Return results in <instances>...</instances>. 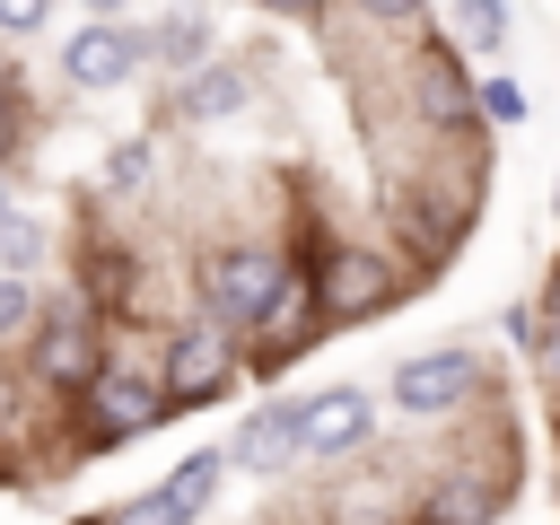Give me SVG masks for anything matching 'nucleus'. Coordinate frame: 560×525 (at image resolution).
I'll return each instance as SVG.
<instances>
[{
	"label": "nucleus",
	"instance_id": "f257e3e1",
	"mask_svg": "<svg viewBox=\"0 0 560 525\" xmlns=\"http://www.w3.org/2000/svg\"><path fill=\"white\" fill-rule=\"evenodd\" d=\"M158 420H166V385H158V368L105 350L96 376L79 385V429H88V446H131V438L158 429Z\"/></svg>",
	"mask_w": 560,
	"mask_h": 525
},
{
	"label": "nucleus",
	"instance_id": "f03ea898",
	"mask_svg": "<svg viewBox=\"0 0 560 525\" xmlns=\"http://www.w3.org/2000/svg\"><path fill=\"white\" fill-rule=\"evenodd\" d=\"M158 385H166V411H201V402H219V394L236 385V332L210 324V315L175 324V332H166V359H158Z\"/></svg>",
	"mask_w": 560,
	"mask_h": 525
},
{
	"label": "nucleus",
	"instance_id": "7ed1b4c3",
	"mask_svg": "<svg viewBox=\"0 0 560 525\" xmlns=\"http://www.w3.org/2000/svg\"><path fill=\"white\" fill-rule=\"evenodd\" d=\"M280 271H289V262H280L271 245H254V236L210 245V254H201V315H210V324H228V332H245Z\"/></svg>",
	"mask_w": 560,
	"mask_h": 525
},
{
	"label": "nucleus",
	"instance_id": "20e7f679",
	"mask_svg": "<svg viewBox=\"0 0 560 525\" xmlns=\"http://www.w3.org/2000/svg\"><path fill=\"white\" fill-rule=\"evenodd\" d=\"M324 332V306H315V289H306V271H280L271 280V298L254 306V324L236 332L245 341V359H254V376H280L306 341Z\"/></svg>",
	"mask_w": 560,
	"mask_h": 525
},
{
	"label": "nucleus",
	"instance_id": "39448f33",
	"mask_svg": "<svg viewBox=\"0 0 560 525\" xmlns=\"http://www.w3.org/2000/svg\"><path fill=\"white\" fill-rule=\"evenodd\" d=\"M306 289H315L324 324H359V315H385V306H394V262L368 254V245H332V254L306 271Z\"/></svg>",
	"mask_w": 560,
	"mask_h": 525
},
{
	"label": "nucleus",
	"instance_id": "423d86ee",
	"mask_svg": "<svg viewBox=\"0 0 560 525\" xmlns=\"http://www.w3.org/2000/svg\"><path fill=\"white\" fill-rule=\"evenodd\" d=\"M61 70H70V88H131V79L149 70V35L122 26V18H88V26L61 44Z\"/></svg>",
	"mask_w": 560,
	"mask_h": 525
},
{
	"label": "nucleus",
	"instance_id": "0eeeda50",
	"mask_svg": "<svg viewBox=\"0 0 560 525\" xmlns=\"http://www.w3.org/2000/svg\"><path fill=\"white\" fill-rule=\"evenodd\" d=\"M96 359H105V324H96L88 306H52V315H35V385L79 394V385L96 376Z\"/></svg>",
	"mask_w": 560,
	"mask_h": 525
},
{
	"label": "nucleus",
	"instance_id": "6e6552de",
	"mask_svg": "<svg viewBox=\"0 0 560 525\" xmlns=\"http://www.w3.org/2000/svg\"><path fill=\"white\" fill-rule=\"evenodd\" d=\"M368 438H376V402L359 385H332L298 411V455H315V464H350V455H368Z\"/></svg>",
	"mask_w": 560,
	"mask_h": 525
},
{
	"label": "nucleus",
	"instance_id": "1a4fd4ad",
	"mask_svg": "<svg viewBox=\"0 0 560 525\" xmlns=\"http://www.w3.org/2000/svg\"><path fill=\"white\" fill-rule=\"evenodd\" d=\"M481 385V359L472 350H420V359H402L394 368V411H411V420H438V411H455L464 394Z\"/></svg>",
	"mask_w": 560,
	"mask_h": 525
},
{
	"label": "nucleus",
	"instance_id": "9d476101",
	"mask_svg": "<svg viewBox=\"0 0 560 525\" xmlns=\"http://www.w3.org/2000/svg\"><path fill=\"white\" fill-rule=\"evenodd\" d=\"M298 411H306V402H262V411H245L219 455H228L236 472H254V481L289 472V464H298Z\"/></svg>",
	"mask_w": 560,
	"mask_h": 525
},
{
	"label": "nucleus",
	"instance_id": "9b49d317",
	"mask_svg": "<svg viewBox=\"0 0 560 525\" xmlns=\"http://www.w3.org/2000/svg\"><path fill=\"white\" fill-rule=\"evenodd\" d=\"M411 114L438 122V131L472 114V70L455 61V44H420L411 52Z\"/></svg>",
	"mask_w": 560,
	"mask_h": 525
},
{
	"label": "nucleus",
	"instance_id": "f8f14e48",
	"mask_svg": "<svg viewBox=\"0 0 560 525\" xmlns=\"http://www.w3.org/2000/svg\"><path fill=\"white\" fill-rule=\"evenodd\" d=\"M245 96H254L245 61H201V70H184L166 88V114L175 122H228V114H245Z\"/></svg>",
	"mask_w": 560,
	"mask_h": 525
},
{
	"label": "nucleus",
	"instance_id": "ddd939ff",
	"mask_svg": "<svg viewBox=\"0 0 560 525\" xmlns=\"http://www.w3.org/2000/svg\"><path fill=\"white\" fill-rule=\"evenodd\" d=\"M210 44H219V35H210V18H201V9H184V18H166V26L149 35V61H158L166 79H184V70H201V61H210Z\"/></svg>",
	"mask_w": 560,
	"mask_h": 525
},
{
	"label": "nucleus",
	"instance_id": "4468645a",
	"mask_svg": "<svg viewBox=\"0 0 560 525\" xmlns=\"http://www.w3.org/2000/svg\"><path fill=\"white\" fill-rule=\"evenodd\" d=\"M499 516V490H472V481H438L429 499H420V516L411 525H490Z\"/></svg>",
	"mask_w": 560,
	"mask_h": 525
},
{
	"label": "nucleus",
	"instance_id": "2eb2a0df",
	"mask_svg": "<svg viewBox=\"0 0 560 525\" xmlns=\"http://www.w3.org/2000/svg\"><path fill=\"white\" fill-rule=\"evenodd\" d=\"M219 481H228V455H219V446H201V455H184V464H175L158 490H166L175 508H192V516H201V508L219 499Z\"/></svg>",
	"mask_w": 560,
	"mask_h": 525
},
{
	"label": "nucleus",
	"instance_id": "dca6fc26",
	"mask_svg": "<svg viewBox=\"0 0 560 525\" xmlns=\"http://www.w3.org/2000/svg\"><path fill=\"white\" fill-rule=\"evenodd\" d=\"M472 114H481V122H499V131H516V122L534 114V96H525V79L490 70V79H472Z\"/></svg>",
	"mask_w": 560,
	"mask_h": 525
},
{
	"label": "nucleus",
	"instance_id": "f3484780",
	"mask_svg": "<svg viewBox=\"0 0 560 525\" xmlns=\"http://www.w3.org/2000/svg\"><path fill=\"white\" fill-rule=\"evenodd\" d=\"M35 262H44V228L9 201V210H0V271H35Z\"/></svg>",
	"mask_w": 560,
	"mask_h": 525
},
{
	"label": "nucleus",
	"instance_id": "a211bd4d",
	"mask_svg": "<svg viewBox=\"0 0 560 525\" xmlns=\"http://www.w3.org/2000/svg\"><path fill=\"white\" fill-rule=\"evenodd\" d=\"M35 315H44L35 306V271H0V341H18Z\"/></svg>",
	"mask_w": 560,
	"mask_h": 525
},
{
	"label": "nucleus",
	"instance_id": "6ab92c4d",
	"mask_svg": "<svg viewBox=\"0 0 560 525\" xmlns=\"http://www.w3.org/2000/svg\"><path fill=\"white\" fill-rule=\"evenodd\" d=\"M105 525H201V516H192V508H175L166 490H140V499H122Z\"/></svg>",
	"mask_w": 560,
	"mask_h": 525
},
{
	"label": "nucleus",
	"instance_id": "aec40b11",
	"mask_svg": "<svg viewBox=\"0 0 560 525\" xmlns=\"http://www.w3.org/2000/svg\"><path fill=\"white\" fill-rule=\"evenodd\" d=\"M140 184H149V140H122V149L105 158V192L122 201V192H140Z\"/></svg>",
	"mask_w": 560,
	"mask_h": 525
},
{
	"label": "nucleus",
	"instance_id": "412c9836",
	"mask_svg": "<svg viewBox=\"0 0 560 525\" xmlns=\"http://www.w3.org/2000/svg\"><path fill=\"white\" fill-rule=\"evenodd\" d=\"M455 9H464V44H481V52L508 35V0H455Z\"/></svg>",
	"mask_w": 560,
	"mask_h": 525
},
{
	"label": "nucleus",
	"instance_id": "4be33fe9",
	"mask_svg": "<svg viewBox=\"0 0 560 525\" xmlns=\"http://www.w3.org/2000/svg\"><path fill=\"white\" fill-rule=\"evenodd\" d=\"M18 140H26V96H18V79L0 70V166L18 158Z\"/></svg>",
	"mask_w": 560,
	"mask_h": 525
},
{
	"label": "nucleus",
	"instance_id": "5701e85b",
	"mask_svg": "<svg viewBox=\"0 0 560 525\" xmlns=\"http://www.w3.org/2000/svg\"><path fill=\"white\" fill-rule=\"evenodd\" d=\"M52 0H0V35H44Z\"/></svg>",
	"mask_w": 560,
	"mask_h": 525
},
{
	"label": "nucleus",
	"instance_id": "b1692460",
	"mask_svg": "<svg viewBox=\"0 0 560 525\" xmlns=\"http://www.w3.org/2000/svg\"><path fill=\"white\" fill-rule=\"evenodd\" d=\"M359 18H376V26H420L429 0H359Z\"/></svg>",
	"mask_w": 560,
	"mask_h": 525
},
{
	"label": "nucleus",
	"instance_id": "393cba45",
	"mask_svg": "<svg viewBox=\"0 0 560 525\" xmlns=\"http://www.w3.org/2000/svg\"><path fill=\"white\" fill-rule=\"evenodd\" d=\"M18 429H26V376L0 368V438H18Z\"/></svg>",
	"mask_w": 560,
	"mask_h": 525
},
{
	"label": "nucleus",
	"instance_id": "a878e982",
	"mask_svg": "<svg viewBox=\"0 0 560 525\" xmlns=\"http://www.w3.org/2000/svg\"><path fill=\"white\" fill-rule=\"evenodd\" d=\"M534 368H542V385L560 394V324H542V341H534Z\"/></svg>",
	"mask_w": 560,
	"mask_h": 525
},
{
	"label": "nucleus",
	"instance_id": "bb28decb",
	"mask_svg": "<svg viewBox=\"0 0 560 525\" xmlns=\"http://www.w3.org/2000/svg\"><path fill=\"white\" fill-rule=\"evenodd\" d=\"M508 341H525V350H534V341H542V315H525V306H508Z\"/></svg>",
	"mask_w": 560,
	"mask_h": 525
},
{
	"label": "nucleus",
	"instance_id": "cd10ccee",
	"mask_svg": "<svg viewBox=\"0 0 560 525\" xmlns=\"http://www.w3.org/2000/svg\"><path fill=\"white\" fill-rule=\"evenodd\" d=\"M254 9H271V18H324L332 0H254Z\"/></svg>",
	"mask_w": 560,
	"mask_h": 525
},
{
	"label": "nucleus",
	"instance_id": "c85d7f7f",
	"mask_svg": "<svg viewBox=\"0 0 560 525\" xmlns=\"http://www.w3.org/2000/svg\"><path fill=\"white\" fill-rule=\"evenodd\" d=\"M542 324H560V262H551V280H542Z\"/></svg>",
	"mask_w": 560,
	"mask_h": 525
},
{
	"label": "nucleus",
	"instance_id": "c756f323",
	"mask_svg": "<svg viewBox=\"0 0 560 525\" xmlns=\"http://www.w3.org/2000/svg\"><path fill=\"white\" fill-rule=\"evenodd\" d=\"M122 9H131V0H88V18H122Z\"/></svg>",
	"mask_w": 560,
	"mask_h": 525
},
{
	"label": "nucleus",
	"instance_id": "7c9ffc66",
	"mask_svg": "<svg viewBox=\"0 0 560 525\" xmlns=\"http://www.w3.org/2000/svg\"><path fill=\"white\" fill-rule=\"evenodd\" d=\"M0 210H9V184H0Z\"/></svg>",
	"mask_w": 560,
	"mask_h": 525
},
{
	"label": "nucleus",
	"instance_id": "2f4dec72",
	"mask_svg": "<svg viewBox=\"0 0 560 525\" xmlns=\"http://www.w3.org/2000/svg\"><path fill=\"white\" fill-rule=\"evenodd\" d=\"M551 201H560V184H551Z\"/></svg>",
	"mask_w": 560,
	"mask_h": 525
}]
</instances>
